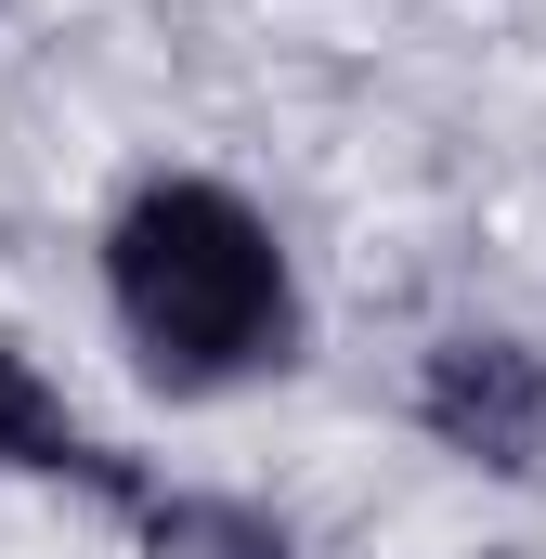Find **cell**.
<instances>
[{
    "label": "cell",
    "mask_w": 546,
    "mask_h": 559,
    "mask_svg": "<svg viewBox=\"0 0 546 559\" xmlns=\"http://www.w3.org/2000/svg\"><path fill=\"white\" fill-rule=\"evenodd\" d=\"M92 274H105L131 378L169 404H235L312 352L299 261H286L273 209L222 169H143L92 235Z\"/></svg>",
    "instance_id": "obj_1"
},
{
    "label": "cell",
    "mask_w": 546,
    "mask_h": 559,
    "mask_svg": "<svg viewBox=\"0 0 546 559\" xmlns=\"http://www.w3.org/2000/svg\"><path fill=\"white\" fill-rule=\"evenodd\" d=\"M404 417H416V442H442L482 481H546V352L508 338V325H455V338L416 352Z\"/></svg>",
    "instance_id": "obj_2"
},
{
    "label": "cell",
    "mask_w": 546,
    "mask_h": 559,
    "mask_svg": "<svg viewBox=\"0 0 546 559\" xmlns=\"http://www.w3.org/2000/svg\"><path fill=\"white\" fill-rule=\"evenodd\" d=\"M0 481H66V495H92L105 521H131L143 495H156V468L79 417L66 378H52L26 338H0Z\"/></svg>",
    "instance_id": "obj_3"
},
{
    "label": "cell",
    "mask_w": 546,
    "mask_h": 559,
    "mask_svg": "<svg viewBox=\"0 0 546 559\" xmlns=\"http://www.w3.org/2000/svg\"><path fill=\"white\" fill-rule=\"evenodd\" d=\"M143 559H299V521L261 495H222V481H156L131 508Z\"/></svg>",
    "instance_id": "obj_4"
},
{
    "label": "cell",
    "mask_w": 546,
    "mask_h": 559,
    "mask_svg": "<svg viewBox=\"0 0 546 559\" xmlns=\"http://www.w3.org/2000/svg\"><path fill=\"white\" fill-rule=\"evenodd\" d=\"M482 559H521V547H482Z\"/></svg>",
    "instance_id": "obj_5"
}]
</instances>
